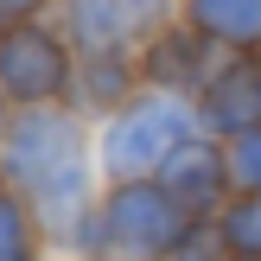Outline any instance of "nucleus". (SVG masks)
Segmentation results:
<instances>
[{"label":"nucleus","instance_id":"obj_13","mask_svg":"<svg viewBox=\"0 0 261 261\" xmlns=\"http://www.w3.org/2000/svg\"><path fill=\"white\" fill-rule=\"evenodd\" d=\"M217 242H223L217 229H204V223H185V236L172 242V261H223V255H217Z\"/></svg>","mask_w":261,"mask_h":261},{"label":"nucleus","instance_id":"obj_6","mask_svg":"<svg viewBox=\"0 0 261 261\" xmlns=\"http://www.w3.org/2000/svg\"><path fill=\"white\" fill-rule=\"evenodd\" d=\"M204 121H211V127H236V134L261 127V70H255V64H229V76L211 83Z\"/></svg>","mask_w":261,"mask_h":261},{"label":"nucleus","instance_id":"obj_10","mask_svg":"<svg viewBox=\"0 0 261 261\" xmlns=\"http://www.w3.org/2000/svg\"><path fill=\"white\" fill-rule=\"evenodd\" d=\"M153 76L185 89L191 76H198V38H160V51H153Z\"/></svg>","mask_w":261,"mask_h":261},{"label":"nucleus","instance_id":"obj_4","mask_svg":"<svg viewBox=\"0 0 261 261\" xmlns=\"http://www.w3.org/2000/svg\"><path fill=\"white\" fill-rule=\"evenodd\" d=\"M0 83H7L19 102H51L64 83H70V58H64V45L51 32L19 25V32L0 38Z\"/></svg>","mask_w":261,"mask_h":261},{"label":"nucleus","instance_id":"obj_2","mask_svg":"<svg viewBox=\"0 0 261 261\" xmlns=\"http://www.w3.org/2000/svg\"><path fill=\"white\" fill-rule=\"evenodd\" d=\"M185 223L191 217L160 185H127V191H115V204L102 211V229L89 242H102L115 261H166L172 242L185 236Z\"/></svg>","mask_w":261,"mask_h":261},{"label":"nucleus","instance_id":"obj_14","mask_svg":"<svg viewBox=\"0 0 261 261\" xmlns=\"http://www.w3.org/2000/svg\"><path fill=\"white\" fill-rule=\"evenodd\" d=\"M32 7H45V0H0V13H32Z\"/></svg>","mask_w":261,"mask_h":261},{"label":"nucleus","instance_id":"obj_12","mask_svg":"<svg viewBox=\"0 0 261 261\" xmlns=\"http://www.w3.org/2000/svg\"><path fill=\"white\" fill-rule=\"evenodd\" d=\"M0 261H32V242H25V211L0 198Z\"/></svg>","mask_w":261,"mask_h":261},{"label":"nucleus","instance_id":"obj_5","mask_svg":"<svg viewBox=\"0 0 261 261\" xmlns=\"http://www.w3.org/2000/svg\"><path fill=\"white\" fill-rule=\"evenodd\" d=\"M223 178H229V166L217 160L211 147H172V160H166V185H160V191L191 217V211H211V204H217Z\"/></svg>","mask_w":261,"mask_h":261},{"label":"nucleus","instance_id":"obj_11","mask_svg":"<svg viewBox=\"0 0 261 261\" xmlns=\"http://www.w3.org/2000/svg\"><path fill=\"white\" fill-rule=\"evenodd\" d=\"M229 178L236 185H249V191H261V127H249V134H236V153H229Z\"/></svg>","mask_w":261,"mask_h":261},{"label":"nucleus","instance_id":"obj_9","mask_svg":"<svg viewBox=\"0 0 261 261\" xmlns=\"http://www.w3.org/2000/svg\"><path fill=\"white\" fill-rule=\"evenodd\" d=\"M217 236L229 242L236 255H249V261H261V198H249V204H236V211L217 223Z\"/></svg>","mask_w":261,"mask_h":261},{"label":"nucleus","instance_id":"obj_15","mask_svg":"<svg viewBox=\"0 0 261 261\" xmlns=\"http://www.w3.org/2000/svg\"><path fill=\"white\" fill-rule=\"evenodd\" d=\"M223 261H229V255H223ZM236 261H249V255H236Z\"/></svg>","mask_w":261,"mask_h":261},{"label":"nucleus","instance_id":"obj_1","mask_svg":"<svg viewBox=\"0 0 261 261\" xmlns=\"http://www.w3.org/2000/svg\"><path fill=\"white\" fill-rule=\"evenodd\" d=\"M7 147H13V178H25V191L51 217H70L83 204V140L70 115L25 109L7 127Z\"/></svg>","mask_w":261,"mask_h":261},{"label":"nucleus","instance_id":"obj_8","mask_svg":"<svg viewBox=\"0 0 261 261\" xmlns=\"http://www.w3.org/2000/svg\"><path fill=\"white\" fill-rule=\"evenodd\" d=\"M198 32L223 38V45H255L261 38V0H191Z\"/></svg>","mask_w":261,"mask_h":261},{"label":"nucleus","instance_id":"obj_7","mask_svg":"<svg viewBox=\"0 0 261 261\" xmlns=\"http://www.w3.org/2000/svg\"><path fill=\"white\" fill-rule=\"evenodd\" d=\"M147 7L153 0H70V25L89 45H121V38L147 19Z\"/></svg>","mask_w":261,"mask_h":261},{"label":"nucleus","instance_id":"obj_3","mask_svg":"<svg viewBox=\"0 0 261 261\" xmlns=\"http://www.w3.org/2000/svg\"><path fill=\"white\" fill-rule=\"evenodd\" d=\"M172 147H185V109L178 102H140V109L115 115L102 134V160L115 178H140L153 166H166Z\"/></svg>","mask_w":261,"mask_h":261}]
</instances>
